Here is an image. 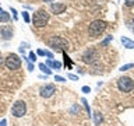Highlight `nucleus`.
Listing matches in <instances>:
<instances>
[{
    "label": "nucleus",
    "instance_id": "nucleus-26",
    "mask_svg": "<svg viewBox=\"0 0 134 126\" xmlns=\"http://www.w3.org/2000/svg\"><path fill=\"white\" fill-rule=\"evenodd\" d=\"M54 81H60V83H64L66 78L62 77V76H54Z\"/></svg>",
    "mask_w": 134,
    "mask_h": 126
},
{
    "label": "nucleus",
    "instance_id": "nucleus-2",
    "mask_svg": "<svg viewBox=\"0 0 134 126\" xmlns=\"http://www.w3.org/2000/svg\"><path fill=\"white\" fill-rule=\"evenodd\" d=\"M105 28H106V23H105V21L95 20V21H92V23L90 24L88 32H90L91 36H98V35H100V34L105 31Z\"/></svg>",
    "mask_w": 134,
    "mask_h": 126
},
{
    "label": "nucleus",
    "instance_id": "nucleus-30",
    "mask_svg": "<svg viewBox=\"0 0 134 126\" xmlns=\"http://www.w3.org/2000/svg\"><path fill=\"white\" fill-rule=\"evenodd\" d=\"M43 2H46V3H50V2H53V0H43Z\"/></svg>",
    "mask_w": 134,
    "mask_h": 126
},
{
    "label": "nucleus",
    "instance_id": "nucleus-17",
    "mask_svg": "<svg viewBox=\"0 0 134 126\" xmlns=\"http://www.w3.org/2000/svg\"><path fill=\"white\" fill-rule=\"evenodd\" d=\"M130 69H134V63H127V65H123L120 67V71H127Z\"/></svg>",
    "mask_w": 134,
    "mask_h": 126
},
{
    "label": "nucleus",
    "instance_id": "nucleus-25",
    "mask_svg": "<svg viewBox=\"0 0 134 126\" xmlns=\"http://www.w3.org/2000/svg\"><path fill=\"white\" fill-rule=\"evenodd\" d=\"M81 91L84 92V94H90V92H91V88L88 87V86H82V87H81Z\"/></svg>",
    "mask_w": 134,
    "mask_h": 126
},
{
    "label": "nucleus",
    "instance_id": "nucleus-10",
    "mask_svg": "<svg viewBox=\"0 0 134 126\" xmlns=\"http://www.w3.org/2000/svg\"><path fill=\"white\" fill-rule=\"evenodd\" d=\"M67 8V6L64 3H52L50 4V11L54 13V14H62Z\"/></svg>",
    "mask_w": 134,
    "mask_h": 126
},
{
    "label": "nucleus",
    "instance_id": "nucleus-7",
    "mask_svg": "<svg viewBox=\"0 0 134 126\" xmlns=\"http://www.w3.org/2000/svg\"><path fill=\"white\" fill-rule=\"evenodd\" d=\"M54 92H56V87H54L53 84H45V86H42L39 88V94H41V97H43V98H50Z\"/></svg>",
    "mask_w": 134,
    "mask_h": 126
},
{
    "label": "nucleus",
    "instance_id": "nucleus-3",
    "mask_svg": "<svg viewBox=\"0 0 134 126\" xmlns=\"http://www.w3.org/2000/svg\"><path fill=\"white\" fill-rule=\"evenodd\" d=\"M48 45L50 46V48H53L56 52H59V50H64V49L69 48V42L62 36H52L48 41Z\"/></svg>",
    "mask_w": 134,
    "mask_h": 126
},
{
    "label": "nucleus",
    "instance_id": "nucleus-19",
    "mask_svg": "<svg viewBox=\"0 0 134 126\" xmlns=\"http://www.w3.org/2000/svg\"><path fill=\"white\" fill-rule=\"evenodd\" d=\"M28 60L31 62V63H34V62L36 60V55L34 53V52H29V53H28Z\"/></svg>",
    "mask_w": 134,
    "mask_h": 126
},
{
    "label": "nucleus",
    "instance_id": "nucleus-20",
    "mask_svg": "<svg viewBox=\"0 0 134 126\" xmlns=\"http://www.w3.org/2000/svg\"><path fill=\"white\" fill-rule=\"evenodd\" d=\"M81 102L84 104V108L87 109V112H88V113H91V108H90V105H88L87 99H85V98H82V99H81Z\"/></svg>",
    "mask_w": 134,
    "mask_h": 126
},
{
    "label": "nucleus",
    "instance_id": "nucleus-14",
    "mask_svg": "<svg viewBox=\"0 0 134 126\" xmlns=\"http://www.w3.org/2000/svg\"><path fill=\"white\" fill-rule=\"evenodd\" d=\"M7 21H10V14L0 8V23H7Z\"/></svg>",
    "mask_w": 134,
    "mask_h": 126
},
{
    "label": "nucleus",
    "instance_id": "nucleus-23",
    "mask_svg": "<svg viewBox=\"0 0 134 126\" xmlns=\"http://www.w3.org/2000/svg\"><path fill=\"white\" fill-rule=\"evenodd\" d=\"M23 18H24L25 23H29V21H31V18H29V14H28L27 11H23Z\"/></svg>",
    "mask_w": 134,
    "mask_h": 126
},
{
    "label": "nucleus",
    "instance_id": "nucleus-4",
    "mask_svg": "<svg viewBox=\"0 0 134 126\" xmlns=\"http://www.w3.org/2000/svg\"><path fill=\"white\" fill-rule=\"evenodd\" d=\"M11 113H13V116H15V118H23L25 113H27V104L21 99L15 101L11 107Z\"/></svg>",
    "mask_w": 134,
    "mask_h": 126
},
{
    "label": "nucleus",
    "instance_id": "nucleus-18",
    "mask_svg": "<svg viewBox=\"0 0 134 126\" xmlns=\"http://www.w3.org/2000/svg\"><path fill=\"white\" fill-rule=\"evenodd\" d=\"M110 41H113V36H112V35H108V38H106V39L100 42V46H106V45H108Z\"/></svg>",
    "mask_w": 134,
    "mask_h": 126
},
{
    "label": "nucleus",
    "instance_id": "nucleus-11",
    "mask_svg": "<svg viewBox=\"0 0 134 126\" xmlns=\"http://www.w3.org/2000/svg\"><path fill=\"white\" fill-rule=\"evenodd\" d=\"M120 42H121V45H123V48H126V49H134V41L130 39V38L121 36Z\"/></svg>",
    "mask_w": 134,
    "mask_h": 126
},
{
    "label": "nucleus",
    "instance_id": "nucleus-8",
    "mask_svg": "<svg viewBox=\"0 0 134 126\" xmlns=\"http://www.w3.org/2000/svg\"><path fill=\"white\" fill-rule=\"evenodd\" d=\"M96 59H98V53H96V50L95 49H87L85 50V53L82 55V60L85 62V63H94Z\"/></svg>",
    "mask_w": 134,
    "mask_h": 126
},
{
    "label": "nucleus",
    "instance_id": "nucleus-24",
    "mask_svg": "<svg viewBox=\"0 0 134 126\" xmlns=\"http://www.w3.org/2000/svg\"><path fill=\"white\" fill-rule=\"evenodd\" d=\"M67 78L73 80V81H78V76H75V74H71V73H69V74H67Z\"/></svg>",
    "mask_w": 134,
    "mask_h": 126
},
{
    "label": "nucleus",
    "instance_id": "nucleus-16",
    "mask_svg": "<svg viewBox=\"0 0 134 126\" xmlns=\"http://www.w3.org/2000/svg\"><path fill=\"white\" fill-rule=\"evenodd\" d=\"M39 70L42 71V73H45L46 76H50L52 74V70H50V67H48L45 65V63H39Z\"/></svg>",
    "mask_w": 134,
    "mask_h": 126
},
{
    "label": "nucleus",
    "instance_id": "nucleus-15",
    "mask_svg": "<svg viewBox=\"0 0 134 126\" xmlns=\"http://www.w3.org/2000/svg\"><path fill=\"white\" fill-rule=\"evenodd\" d=\"M36 55H39V56H46L49 59H53V53L50 52V50H43V49H38Z\"/></svg>",
    "mask_w": 134,
    "mask_h": 126
},
{
    "label": "nucleus",
    "instance_id": "nucleus-5",
    "mask_svg": "<svg viewBox=\"0 0 134 126\" xmlns=\"http://www.w3.org/2000/svg\"><path fill=\"white\" fill-rule=\"evenodd\" d=\"M4 65H6V67L8 70H17V69H20V66H21V59L18 57V55L10 53L6 57V60H4Z\"/></svg>",
    "mask_w": 134,
    "mask_h": 126
},
{
    "label": "nucleus",
    "instance_id": "nucleus-27",
    "mask_svg": "<svg viewBox=\"0 0 134 126\" xmlns=\"http://www.w3.org/2000/svg\"><path fill=\"white\" fill-rule=\"evenodd\" d=\"M25 60L28 62V70H29V71H32V70H34V65H32V63L28 60V59H25Z\"/></svg>",
    "mask_w": 134,
    "mask_h": 126
},
{
    "label": "nucleus",
    "instance_id": "nucleus-1",
    "mask_svg": "<svg viewBox=\"0 0 134 126\" xmlns=\"http://www.w3.org/2000/svg\"><path fill=\"white\" fill-rule=\"evenodd\" d=\"M50 18V15L48 14V11H45V10H38L35 14H34L32 17V23L35 27L38 28H42V27H45L46 24H48V21Z\"/></svg>",
    "mask_w": 134,
    "mask_h": 126
},
{
    "label": "nucleus",
    "instance_id": "nucleus-6",
    "mask_svg": "<svg viewBox=\"0 0 134 126\" xmlns=\"http://www.w3.org/2000/svg\"><path fill=\"white\" fill-rule=\"evenodd\" d=\"M117 87H119V90L121 92H130L134 88V81L127 76H123L117 81Z\"/></svg>",
    "mask_w": 134,
    "mask_h": 126
},
{
    "label": "nucleus",
    "instance_id": "nucleus-9",
    "mask_svg": "<svg viewBox=\"0 0 134 126\" xmlns=\"http://www.w3.org/2000/svg\"><path fill=\"white\" fill-rule=\"evenodd\" d=\"M0 36H2L3 39H11L13 38V28L7 27V25L0 27Z\"/></svg>",
    "mask_w": 134,
    "mask_h": 126
},
{
    "label": "nucleus",
    "instance_id": "nucleus-29",
    "mask_svg": "<svg viewBox=\"0 0 134 126\" xmlns=\"http://www.w3.org/2000/svg\"><path fill=\"white\" fill-rule=\"evenodd\" d=\"M0 126H7V119H2V120H0Z\"/></svg>",
    "mask_w": 134,
    "mask_h": 126
},
{
    "label": "nucleus",
    "instance_id": "nucleus-13",
    "mask_svg": "<svg viewBox=\"0 0 134 126\" xmlns=\"http://www.w3.org/2000/svg\"><path fill=\"white\" fill-rule=\"evenodd\" d=\"M92 116H94V122H95V125H96V126H98V125H100V123L103 122V116H102V113H100V112H98V111H95V112H94V115H92Z\"/></svg>",
    "mask_w": 134,
    "mask_h": 126
},
{
    "label": "nucleus",
    "instance_id": "nucleus-22",
    "mask_svg": "<svg viewBox=\"0 0 134 126\" xmlns=\"http://www.w3.org/2000/svg\"><path fill=\"white\" fill-rule=\"evenodd\" d=\"M124 6L129 7V8H131L134 6V0H124Z\"/></svg>",
    "mask_w": 134,
    "mask_h": 126
},
{
    "label": "nucleus",
    "instance_id": "nucleus-12",
    "mask_svg": "<svg viewBox=\"0 0 134 126\" xmlns=\"http://www.w3.org/2000/svg\"><path fill=\"white\" fill-rule=\"evenodd\" d=\"M46 66L52 67V69H56V70L62 69V63L57 62V60H53V59H48V60H46Z\"/></svg>",
    "mask_w": 134,
    "mask_h": 126
},
{
    "label": "nucleus",
    "instance_id": "nucleus-28",
    "mask_svg": "<svg viewBox=\"0 0 134 126\" xmlns=\"http://www.w3.org/2000/svg\"><path fill=\"white\" fill-rule=\"evenodd\" d=\"M11 13H13V17H14V20H17V18H18V14H17L15 8H11Z\"/></svg>",
    "mask_w": 134,
    "mask_h": 126
},
{
    "label": "nucleus",
    "instance_id": "nucleus-21",
    "mask_svg": "<svg viewBox=\"0 0 134 126\" xmlns=\"http://www.w3.org/2000/svg\"><path fill=\"white\" fill-rule=\"evenodd\" d=\"M64 62H66V66L69 65V69H71V66H73V63H71V60H70V57L67 56L66 53H64Z\"/></svg>",
    "mask_w": 134,
    "mask_h": 126
},
{
    "label": "nucleus",
    "instance_id": "nucleus-31",
    "mask_svg": "<svg viewBox=\"0 0 134 126\" xmlns=\"http://www.w3.org/2000/svg\"><path fill=\"white\" fill-rule=\"evenodd\" d=\"M2 63H3V60H2V56H0V66H2Z\"/></svg>",
    "mask_w": 134,
    "mask_h": 126
}]
</instances>
